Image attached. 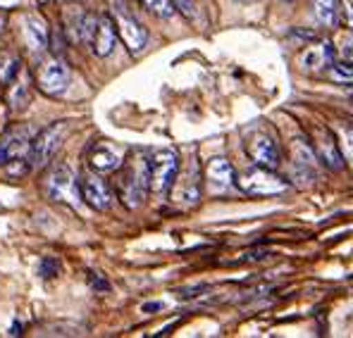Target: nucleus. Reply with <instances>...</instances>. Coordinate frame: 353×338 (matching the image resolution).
Returning <instances> with one entry per match:
<instances>
[{"label": "nucleus", "mask_w": 353, "mask_h": 338, "mask_svg": "<svg viewBox=\"0 0 353 338\" xmlns=\"http://www.w3.org/2000/svg\"><path fill=\"white\" fill-rule=\"evenodd\" d=\"M117 198L129 210H139L146 202L150 191V162L146 155H137L132 160H124L117 169Z\"/></svg>", "instance_id": "1"}, {"label": "nucleus", "mask_w": 353, "mask_h": 338, "mask_svg": "<svg viewBox=\"0 0 353 338\" xmlns=\"http://www.w3.org/2000/svg\"><path fill=\"white\" fill-rule=\"evenodd\" d=\"M43 191L46 196L53 202H62V205L72 207V210H79L81 207V189H79V179L72 171L70 165L60 162L48 171L43 181Z\"/></svg>", "instance_id": "2"}, {"label": "nucleus", "mask_w": 353, "mask_h": 338, "mask_svg": "<svg viewBox=\"0 0 353 338\" xmlns=\"http://www.w3.org/2000/svg\"><path fill=\"white\" fill-rule=\"evenodd\" d=\"M67 131H70V124L67 122H53L43 131H39V136L31 138V148L27 155L29 169H43L53 160V155L58 153Z\"/></svg>", "instance_id": "3"}, {"label": "nucleus", "mask_w": 353, "mask_h": 338, "mask_svg": "<svg viewBox=\"0 0 353 338\" xmlns=\"http://www.w3.org/2000/svg\"><path fill=\"white\" fill-rule=\"evenodd\" d=\"M84 41L96 57H108L117 45V29L112 17L84 14Z\"/></svg>", "instance_id": "4"}, {"label": "nucleus", "mask_w": 353, "mask_h": 338, "mask_svg": "<svg viewBox=\"0 0 353 338\" xmlns=\"http://www.w3.org/2000/svg\"><path fill=\"white\" fill-rule=\"evenodd\" d=\"M150 162V191L158 196H168L172 189L176 171H179V155L172 148L155 150L148 158Z\"/></svg>", "instance_id": "5"}, {"label": "nucleus", "mask_w": 353, "mask_h": 338, "mask_svg": "<svg viewBox=\"0 0 353 338\" xmlns=\"http://www.w3.org/2000/svg\"><path fill=\"white\" fill-rule=\"evenodd\" d=\"M236 186L248 196H277L289 189V181L274 174V169H265L256 165L253 169L236 176Z\"/></svg>", "instance_id": "6"}, {"label": "nucleus", "mask_w": 353, "mask_h": 338, "mask_svg": "<svg viewBox=\"0 0 353 338\" xmlns=\"http://www.w3.org/2000/svg\"><path fill=\"white\" fill-rule=\"evenodd\" d=\"M36 81L39 88L46 96L58 98L70 88V70L60 57H50V60L41 62L39 70H36Z\"/></svg>", "instance_id": "7"}, {"label": "nucleus", "mask_w": 353, "mask_h": 338, "mask_svg": "<svg viewBox=\"0 0 353 338\" xmlns=\"http://www.w3.org/2000/svg\"><path fill=\"white\" fill-rule=\"evenodd\" d=\"M112 14H115V17H112V22H115V29H117L119 39L124 41V45H127L132 53H141V50L148 45L146 27H143V24L139 22L132 12H127L122 5H115V12H112Z\"/></svg>", "instance_id": "8"}, {"label": "nucleus", "mask_w": 353, "mask_h": 338, "mask_svg": "<svg viewBox=\"0 0 353 338\" xmlns=\"http://www.w3.org/2000/svg\"><path fill=\"white\" fill-rule=\"evenodd\" d=\"M79 189H81V200L86 202L91 210L96 212H108L112 207L115 193L105 181L98 176V171H84L79 176Z\"/></svg>", "instance_id": "9"}, {"label": "nucleus", "mask_w": 353, "mask_h": 338, "mask_svg": "<svg viewBox=\"0 0 353 338\" xmlns=\"http://www.w3.org/2000/svg\"><path fill=\"white\" fill-rule=\"evenodd\" d=\"M174 189L172 191V200L176 205L191 207L201 200V169L196 162H189L181 171H176L174 179Z\"/></svg>", "instance_id": "10"}, {"label": "nucleus", "mask_w": 353, "mask_h": 338, "mask_svg": "<svg viewBox=\"0 0 353 338\" xmlns=\"http://www.w3.org/2000/svg\"><path fill=\"white\" fill-rule=\"evenodd\" d=\"M31 148V136L24 129H12V131L0 136V167H8L12 162L27 160Z\"/></svg>", "instance_id": "11"}, {"label": "nucleus", "mask_w": 353, "mask_h": 338, "mask_svg": "<svg viewBox=\"0 0 353 338\" xmlns=\"http://www.w3.org/2000/svg\"><path fill=\"white\" fill-rule=\"evenodd\" d=\"M313 148H315V153H318V160L325 165L327 169H332V171L344 169V155H341L339 143H336L334 134H332L330 129H325V127L318 129Z\"/></svg>", "instance_id": "12"}, {"label": "nucleus", "mask_w": 353, "mask_h": 338, "mask_svg": "<svg viewBox=\"0 0 353 338\" xmlns=\"http://www.w3.org/2000/svg\"><path fill=\"white\" fill-rule=\"evenodd\" d=\"M124 162V150L112 143H96L88 153V167L98 174H110L117 171Z\"/></svg>", "instance_id": "13"}, {"label": "nucleus", "mask_w": 353, "mask_h": 338, "mask_svg": "<svg viewBox=\"0 0 353 338\" xmlns=\"http://www.w3.org/2000/svg\"><path fill=\"white\" fill-rule=\"evenodd\" d=\"M248 155H251V160L258 167H265V169H277L279 165H282L277 143H274L268 134H256V136L248 141Z\"/></svg>", "instance_id": "14"}, {"label": "nucleus", "mask_w": 353, "mask_h": 338, "mask_svg": "<svg viewBox=\"0 0 353 338\" xmlns=\"http://www.w3.org/2000/svg\"><path fill=\"white\" fill-rule=\"evenodd\" d=\"M205 181L212 189H232V186H236V171L227 158H212L205 167Z\"/></svg>", "instance_id": "15"}, {"label": "nucleus", "mask_w": 353, "mask_h": 338, "mask_svg": "<svg viewBox=\"0 0 353 338\" xmlns=\"http://www.w3.org/2000/svg\"><path fill=\"white\" fill-rule=\"evenodd\" d=\"M24 41L34 53H43L48 50L50 31L46 27V19L41 14H27L24 17Z\"/></svg>", "instance_id": "16"}, {"label": "nucleus", "mask_w": 353, "mask_h": 338, "mask_svg": "<svg viewBox=\"0 0 353 338\" xmlns=\"http://www.w3.org/2000/svg\"><path fill=\"white\" fill-rule=\"evenodd\" d=\"M332 62H334V48H332V43H327V41L325 43L305 48L299 57L301 70H305V72H323Z\"/></svg>", "instance_id": "17"}, {"label": "nucleus", "mask_w": 353, "mask_h": 338, "mask_svg": "<svg viewBox=\"0 0 353 338\" xmlns=\"http://www.w3.org/2000/svg\"><path fill=\"white\" fill-rule=\"evenodd\" d=\"M313 14L323 27H334L336 12H339V0H310Z\"/></svg>", "instance_id": "18"}, {"label": "nucleus", "mask_w": 353, "mask_h": 338, "mask_svg": "<svg viewBox=\"0 0 353 338\" xmlns=\"http://www.w3.org/2000/svg\"><path fill=\"white\" fill-rule=\"evenodd\" d=\"M19 74V60L14 55H3L0 57V84L10 86Z\"/></svg>", "instance_id": "19"}, {"label": "nucleus", "mask_w": 353, "mask_h": 338, "mask_svg": "<svg viewBox=\"0 0 353 338\" xmlns=\"http://www.w3.org/2000/svg\"><path fill=\"white\" fill-rule=\"evenodd\" d=\"M29 105V86L24 81H12V91H10V107L14 112H22Z\"/></svg>", "instance_id": "20"}, {"label": "nucleus", "mask_w": 353, "mask_h": 338, "mask_svg": "<svg viewBox=\"0 0 353 338\" xmlns=\"http://www.w3.org/2000/svg\"><path fill=\"white\" fill-rule=\"evenodd\" d=\"M148 12H153L155 17H163V19H170L172 14L176 12L172 0H139Z\"/></svg>", "instance_id": "21"}, {"label": "nucleus", "mask_w": 353, "mask_h": 338, "mask_svg": "<svg viewBox=\"0 0 353 338\" xmlns=\"http://www.w3.org/2000/svg\"><path fill=\"white\" fill-rule=\"evenodd\" d=\"M330 74L334 81H339V84H353V62H332L330 65Z\"/></svg>", "instance_id": "22"}, {"label": "nucleus", "mask_w": 353, "mask_h": 338, "mask_svg": "<svg viewBox=\"0 0 353 338\" xmlns=\"http://www.w3.org/2000/svg\"><path fill=\"white\" fill-rule=\"evenodd\" d=\"M60 272H62V264L55 255H46V257L39 262V277L41 279H55V277H60Z\"/></svg>", "instance_id": "23"}, {"label": "nucleus", "mask_w": 353, "mask_h": 338, "mask_svg": "<svg viewBox=\"0 0 353 338\" xmlns=\"http://www.w3.org/2000/svg\"><path fill=\"white\" fill-rule=\"evenodd\" d=\"M339 10H341V17H344V24L353 31V0H341Z\"/></svg>", "instance_id": "24"}, {"label": "nucleus", "mask_w": 353, "mask_h": 338, "mask_svg": "<svg viewBox=\"0 0 353 338\" xmlns=\"http://www.w3.org/2000/svg\"><path fill=\"white\" fill-rule=\"evenodd\" d=\"M172 5L176 12H181L184 17H194V3L191 0H172Z\"/></svg>", "instance_id": "25"}, {"label": "nucleus", "mask_w": 353, "mask_h": 338, "mask_svg": "<svg viewBox=\"0 0 353 338\" xmlns=\"http://www.w3.org/2000/svg\"><path fill=\"white\" fill-rule=\"evenodd\" d=\"M88 284H91V288H96V291H108L110 286H108L105 279H101V277H93V272H88Z\"/></svg>", "instance_id": "26"}, {"label": "nucleus", "mask_w": 353, "mask_h": 338, "mask_svg": "<svg viewBox=\"0 0 353 338\" xmlns=\"http://www.w3.org/2000/svg\"><path fill=\"white\" fill-rule=\"evenodd\" d=\"M344 143H346V148H349V153L353 158V129L351 127H344Z\"/></svg>", "instance_id": "27"}, {"label": "nucleus", "mask_w": 353, "mask_h": 338, "mask_svg": "<svg viewBox=\"0 0 353 338\" xmlns=\"http://www.w3.org/2000/svg\"><path fill=\"white\" fill-rule=\"evenodd\" d=\"M341 55H344L346 62H353V41H346L344 48H341Z\"/></svg>", "instance_id": "28"}, {"label": "nucleus", "mask_w": 353, "mask_h": 338, "mask_svg": "<svg viewBox=\"0 0 353 338\" xmlns=\"http://www.w3.org/2000/svg\"><path fill=\"white\" fill-rule=\"evenodd\" d=\"M270 253H265V251H258V253H246V257L243 260H248V262H253V260H265Z\"/></svg>", "instance_id": "29"}, {"label": "nucleus", "mask_w": 353, "mask_h": 338, "mask_svg": "<svg viewBox=\"0 0 353 338\" xmlns=\"http://www.w3.org/2000/svg\"><path fill=\"white\" fill-rule=\"evenodd\" d=\"M160 308H163V305H160V303H148V305H143V312H153V310H160Z\"/></svg>", "instance_id": "30"}, {"label": "nucleus", "mask_w": 353, "mask_h": 338, "mask_svg": "<svg viewBox=\"0 0 353 338\" xmlns=\"http://www.w3.org/2000/svg\"><path fill=\"white\" fill-rule=\"evenodd\" d=\"M5 24H8V14H5L3 10H0V31L5 29Z\"/></svg>", "instance_id": "31"}, {"label": "nucleus", "mask_w": 353, "mask_h": 338, "mask_svg": "<svg viewBox=\"0 0 353 338\" xmlns=\"http://www.w3.org/2000/svg\"><path fill=\"white\" fill-rule=\"evenodd\" d=\"M236 3H251V0H236Z\"/></svg>", "instance_id": "32"}, {"label": "nucleus", "mask_w": 353, "mask_h": 338, "mask_svg": "<svg viewBox=\"0 0 353 338\" xmlns=\"http://www.w3.org/2000/svg\"><path fill=\"white\" fill-rule=\"evenodd\" d=\"M282 3H294V0H282Z\"/></svg>", "instance_id": "33"}, {"label": "nucleus", "mask_w": 353, "mask_h": 338, "mask_svg": "<svg viewBox=\"0 0 353 338\" xmlns=\"http://www.w3.org/2000/svg\"><path fill=\"white\" fill-rule=\"evenodd\" d=\"M351 93H353V88H351Z\"/></svg>", "instance_id": "34"}]
</instances>
